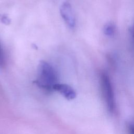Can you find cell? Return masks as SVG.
<instances>
[{"label": "cell", "mask_w": 134, "mask_h": 134, "mask_svg": "<svg viewBox=\"0 0 134 134\" xmlns=\"http://www.w3.org/2000/svg\"><path fill=\"white\" fill-rule=\"evenodd\" d=\"M57 81L58 76L54 68L47 62L40 61L38 65L36 84L46 91H51L54 85L58 83Z\"/></svg>", "instance_id": "6da1fadb"}, {"label": "cell", "mask_w": 134, "mask_h": 134, "mask_svg": "<svg viewBox=\"0 0 134 134\" xmlns=\"http://www.w3.org/2000/svg\"><path fill=\"white\" fill-rule=\"evenodd\" d=\"M100 88L106 105L110 113L114 112L116 108L114 90L110 77L108 74L103 71L99 76Z\"/></svg>", "instance_id": "7a4b0ae2"}, {"label": "cell", "mask_w": 134, "mask_h": 134, "mask_svg": "<svg viewBox=\"0 0 134 134\" xmlns=\"http://www.w3.org/2000/svg\"><path fill=\"white\" fill-rule=\"evenodd\" d=\"M60 12L64 21L70 28H74L75 25V17L71 5L68 2H64L60 8Z\"/></svg>", "instance_id": "3957f363"}, {"label": "cell", "mask_w": 134, "mask_h": 134, "mask_svg": "<svg viewBox=\"0 0 134 134\" xmlns=\"http://www.w3.org/2000/svg\"><path fill=\"white\" fill-rule=\"evenodd\" d=\"M53 90L60 93L68 100L73 99L76 97L75 91L67 84L57 83L53 86Z\"/></svg>", "instance_id": "277c9868"}, {"label": "cell", "mask_w": 134, "mask_h": 134, "mask_svg": "<svg viewBox=\"0 0 134 134\" xmlns=\"http://www.w3.org/2000/svg\"><path fill=\"white\" fill-rule=\"evenodd\" d=\"M115 27L111 24H108L105 26L104 28V33L106 35L110 36L113 35L115 32Z\"/></svg>", "instance_id": "5b68a950"}, {"label": "cell", "mask_w": 134, "mask_h": 134, "mask_svg": "<svg viewBox=\"0 0 134 134\" xmlns=\"http://www.w3.org/2000/svg\"><path fill=\"white\" fill-rule=\"evenodd\" d=\"M0 21L5 25H9L10 23V18L5 15L0 14Z\"/></svg>", "instance_id": "8992f818"}, {"label": "cell", "mask_w": 134, "mask_h": 134, "mask_svg": "<svg viewBox=\"0 0 134 134\" xmlns=\"http://www.w3.org/2000/svg\"><path fill=\"white\" fill-rule=\"evenodd\" d=\"M4 64H5L4 58L3 50L0 43V68H3L4 65Z\"/></svg>", "instance_id": "52a82bcc"}, {"label": "cell", "mask_w": 134, "mask_h": 134, "mask_svg": "<svg viewBox=\"0 0 134 134\" xmlns=\"http://www.w3.org/2000/svg\"><path fill=\"white\" fill-rule=\"evenodd\" d=\"M129 134H134V124H130L128 126Z\"/></svg>", "instance_id": "ba28073f"}, {"label": "cell", "mask_w": 134, "mask_h": 134, "mask_svg": "<svg viewBox=\"0 0 134 134\" xmlns=\"http://www.w3.org/2000/svg\"><path fill=\"white\" fill-rule=\"evenodd\" d=\"M132 37H133V41H134V27H133V31H132Z\"/></svg>", "instance_id": "9c48e42d"}]
</instances>
